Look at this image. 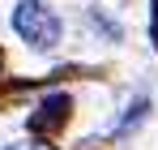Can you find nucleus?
<instances>
[{"label":"nucleus","mask_w":158,"mask_h":150,"mask_svg":"<svg viewBox=\"0 0 158 150\" xmlns=\"http://www.w3.org/2000/svg\"><path fill=\"white\" fill-rule=\"evenodd\" d=\"M13 30L26 39L30 47H39V51H47V47L60 43V17H56L43 0H22L17 13H13Z\"/></svg>","instance_id":"obj_1"},{"label":"nucleus","mask_w":158,"mask_h":150,"mask_svg":"<svg viewBox=\"0 0 158 150\" xmlns=\"http://www.w3.org/2000/svg\"><path fill=\"white\" fill-rule=\"evenodd\" d=\"M9 150H52V146H43V142H26V146H9Z\"/></svg>","instance_id":"obj_3"},{"label":"nucleus","mask_w":158,"mask_h":150,"mask_svg":"<svg viewBox=\"0 0 158 150\" xmlns=\"http://www.w3.org/2000/svg\"><path fill=\"white\" fill-rule=\"evenodd\" d=\"M0 60H4V56H0Z\"/></svg>","instance_id":"obj_4"},{"label":"nucleus","mask_w":158,"mask_h":150,"mask_svg":"<svg viewBox=\"0 0 158 150\" xmlns=\"http://www.w3.org/2000/svg\"><path fill=\"white\" fill-rule=\"evenodd\" d=\"M69 112H73V99H69V95H47V99L30 112V133L47 137V133H56V129H64Z\"/></svg>","instance_id":"obj_2"}]
</instances>
